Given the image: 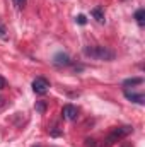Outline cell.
Instances as JSON below:
<instances>
[{
    "label": "cell",
    "instance_id": "1",
    "mask_svg": "<svg viewBox=\"0 0 145 147\" xmlns=\"http://www.w3.org/2000/svg\"><path fill=\"white\" fill-rule=\"evenodd\" d=\"M84 55L91 57L94 60H104V62H111L116 57L114 51L106 48V46H85L84 48Z\"/></svg>",
    "mask_w": 145,
    "mask_h": 147
},
{
    "label": "cell",
    "instance_id": "18",
    "mask_svg": "<svg viewBox=\"0 0 145 147\" xmlns=\"http://www.w3.org/2000/svg\"><path fill=\"white\" fill-rule=\"evenodd\" d=\"M34 147H41V146H34Z\"/></svg>",
    "mask_w": 145,
    "mask_h": 147
},
{
    "label": "cell",
    "instance_id": "16",
    "mask_svg": "<svg viewBox=\"0 0 145 147\" xmlns=\"http://www.w3.org/2000/svg\"><path fill=\"white\" fill-rule=\"evenodd\" d=\"M3 106H5V99L0 96V108H3Z\"/></svg>",
    "mask_w": 145,
    "mask_h": 147
},
{
    "label": "cell",
    "instance_id": "17",
    "mask_svg": "<svg viewBox=\"0 0 145 147\" xmlns=\"http://www.w3.org/2000/svg\"><path fill=\"white\" fill-rule=\"evenodd\" d=\"M119 147H132V146H130V144H121Z\"/></svg>",
    "mask_w": 145,
    "mask_h": 147
},
{
    "label": "cell",
    "instance_id": "13",
    "mask_svg": "<svg viewBox=\"0 0 145 147\" xmlns=\"http://www.w3.org/2000/svg\"><path fill=\"white\" fill-rule=\"evenodd\" d=\"M85 147H96V140L94 139H85Z\"/></svg>",
    "mask_w": 145,
    "mask_h": 147
},
{
    "label": "cell",
    "instance_id": "15",
    "mask_svg": "<svg viewBox=\"0 0 145 147\" xmlns=\"http://www.w3.org/2000/svg\"><path fill=\"white\" fill-rule=\"evenodd\" d=\"M3 87H5V79L0 77V89H3Z\"/></svg>",
    "mask_w": 145,
    "mask_h": 147
},
{
    "label": "cell",
    "instance_id": "2",
    "mask_svg": "<svg viewBox=\"0 0 145 147\" xmlns=\"http://www.w3.org/2000/svg\"><path fill=\"white\" fill-rule=\"evenodd\" d=\"M132 132H133V128H132L130 125H125V127H118V128H114L108 137L104 139V147H111L114 142H118V140L125 139V137H126V135H130Z\"/></svg>",
    "mask_w": 145,
    "mask_h": 147
},
{
    "label": "cell",
    "instance_id": "8",
    "mask_svg": "<svg viewBox=\"0 0 145 147\" xmlns=\"http://www.w3.org/2000/svg\"><path fill=\"white\" fill-rule=\"evenodd\" d=\"M135 21H137L138 26H144L145 24V10L144 9H138V10L135 12Z\"/></svg>",
    "mask_w": 145,
    "mask_h": 147
},
{
    "label": "cell",
    "instance_id": "14",
    "mask_svg": "<svg viewBox=\"0 0 145 147\" xmlns=\"http://www.w3.org/2000/svg\"><path fill=\"white\" fill-rule=\"evenodd\" d=\"M77 22H79V24H85V22H87L85 16H79V17H77Z\"/></svg>",
    "mask_w": 145,
    "mask_h": 147
},
{
    "label": "cell",
    "instance_id": "11",
    "mask_svg": "<svg viewBox=\"0 0 145 147\" xmlns=\"http://www.w3.org/2000/svg\"><path fill=\"white\" fill-rule=\"evenodd\" d=\"M12 2H14L15 9H24V5H26V2H28V0H12Z\"/></svg>",
    "mask_w": 145,
    "mask_h": 147
},
{
    "label": "cell",
    "instance_id": "7",
    "mask_svg": "<svg viewBox=\"0 0 145 147\" xmlns=\"http://www.w3.org/2000/svg\"><path fill=\"white\" fill-rule=\"evenodd\" d=\"M91 16H92L99 24H104V22H106V19H104V10H103L101 7H94V9L91 10Z\"/></svg>",
    "mask_w": 145,
    "mask_h": 147
},
{
    "label": "cell",
    "instance_id": "10",
    "mask_svg": "<svg viewBox=\"0 0 145 147\" xmlns=\"http://www.w3.org/2000/svg\"><path fill=\"white\" fill-rule=\"evenodd\" d=\"M34 108H36V111L39 115H43V113L46 111V103H44V101H36V106H34Z\"/></svg>",
    "mask_w": 145,
    "mask_h": 147
},
{
    "label": "cell",
    "instance_id": "4",
    "mask_svg": "<svg viewBox=\"0 0 145 147\" xmlns=\"http://www.w3.org/2000/svg\"><path fill=\"white\" fill-rule=\"evenodd\" d=\"M77 115H79V110H77L73 105H65L63 110H62V116H63V120H67V121H73V120L77 118Z\"/></svg>",
    "mask_w": 145,
    "mask_h": 147
},
{
    "label": "cell",
    "instance_id": "12",
    "mask_svg": "<svg viewBox=\"0 0 145 147\" xmlns=\"http://www.w3.org/2000/svg\"><path fill=\"white\" fill-rule=\"evenodd\" d=\"M0 38H2V39H7V31H5V28H3V26H2V24H0Z\"/></svg>",
    "mask_w": 145,
    "mask_h": 147
},
{
    "label": "cell",
    "instance_id": "9",
    "mask_svg": "<svg viewBox=\"0 0 145 147\" xmlns=\"http://www.w3.org/2000/svg\"><path fill=\"white\" fill-rule=\"evenodd\" d=\"M142 82H144L142 77H135V79H126L123 82V86H137V84H142Z\"/></svg>",
    "mask_w": 145,
    "mask_h": 147
},
{
    "label": "cell",
    "instance_id": "6",
    "mask_svg": "<svg viewBox=\"0 0 145 147\" xmlns=\"http://www.w3.org/2000/svg\"><path fill=\"white\" fill-rule=\"evenodd\" d=\"M53 63L58 65V67H67V65L72 63V60H70V57H68L67 53H56V55L53 57Z\"/></svg>",
    "mask_w": 145,
    "mask_h": 147
},
{
    "label": "cell",
    "instance_id": "3",
    "mask_svg": "<svg viewBox=\"0 0 145 147\" xmlns=\"http://www.w3.org/2000/svg\"><path fill=\"white\" fill-rule=\"evenodd\" d=\"M48 89H50V82L44 79V77H36L34 80H33V91L36 92V94H46L48 92Z\"/></svg>",
    "mask_w": 145,
    "mask_h": 147
},
{
    "label": "cell",
    "instance_id": "5",
    "mask_svg": "<svg viewBox=\"0 0 145 147\" xmlns=\"http://www.w3.org/2000/svg\"><path fill=\"white\" fill-rule=\"evenodd\" d=\"M123 94H125L126 99H130V101H133V103H137V105H144L145 103V96L142 94V92H133V91L125 89Z\"/></svg>",
    "mask_w": 145,
    "mask_h": 147
}]
</instances>
